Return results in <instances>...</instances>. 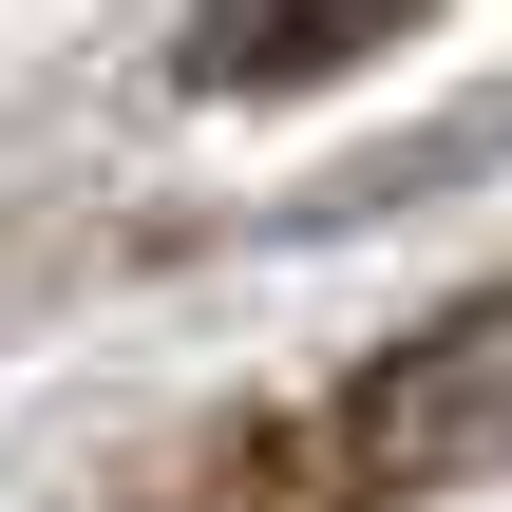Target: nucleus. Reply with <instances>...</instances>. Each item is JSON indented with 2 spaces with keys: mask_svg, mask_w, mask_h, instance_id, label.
<instances>
[{
  "mask_svg": "<svg viewBox=\"0 0 512 512\" xmlns=\"http://www.w3.org/2000/svg\"><path fill=\"white\" fill-rule=\"evenodd\" d=\"M418 0H209L190 19V95H304L342 57H380Z\"/></svg>",
  "mask_w": 512,
  "mask_h": 512,
  "instance_id": "obj_2",
  "label": "nucleus"
},
{
  "mask_svg": "<svg viewBox=\"0 0 512 512\" xmlns=\"http://www.w3.org/2000/svg\"><path fill=\"white\" fill-rule=\"evenodd\" d=\"M342 456H361L380 494H475V475H512V285L456 304V323H418V342L361 380Z\"/></svg>",
  "mask_w": 512,
  "mask_h": 512,
  "instance_id": "obj_1",
  "label": "nucleus"
}]
</instances>
